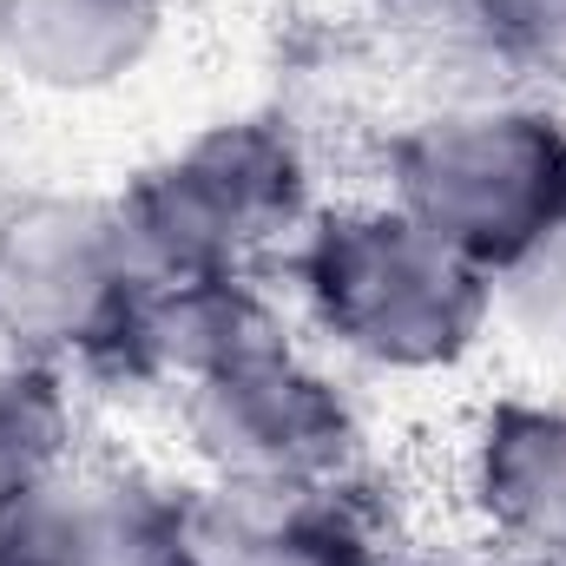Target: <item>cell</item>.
<instances>
[{
  "mask_svg": "<svg viewBox=\"0 0 566 566\" xmlns=\"http://www.w3.org/2000/svg\"><path fill=\"white\" fill-rule=\"evenodd\" d=\"M271 283L356 382H448L494 349V277L382 191L329 198Z\"/></svg>",
  "mask_w": 566,
  "mask_h": 566,
  "instance_id": "6da1fadb",
  "label": "cell"
},
{
  "mask_svg": "<svg viewBox=\"0 0 566 566\" xmlns=\"http://www.w3.org/2000/svg\"><path fill=\"white\" fill-rule=\"evenodd\" d=\"M323 205V151L283 106L218 113L113 185L151 283L277 277Z\"/></svg>",
  "mask_w": 566,
  "mask_h": 566,
  "instance_id": "7a4b0ae2",
  "label": "cell"
},
{
  "mask_svg": "<svg viewBox=\"0 0 566 566\" xmlns=\"http://www.w3.org/2000/svg\"><path fill=\"white\" fill-rule=\"evenodd\" d=\"M376 191L494 277L566 224V106L514 86L428 93L382 126Z\"/></svg>",
  "mask_w": 566,
  "mask_h": 566,
  "instance_id": "3957f363",
  "label": "cell"
},
{
  "mask_svg": "<svg viewBox=\"0 0 566 566\" xmlns=\"http://www.w3.org/2000/svg\"><path fill=\"white\" fill-rule=\"evenodd\" d=\"M158 409L171 422L178 468L198 488H356L376 454L363 382L329 363L296 323L211 363Z\"/></svg>",
  "mask_w": 566,
  "mask_h": 566,
  "instance_id": "277c9868",
  "label": "cell"
},
{
  "mask_svg": "<svg viewBox=\"0 0 566 566\" xmlns=\"http://www.w3.org/2000/svg\"><path fill=\"white\" fill-rule=\"evenodd\" d=\"M145 296L151 277L113 191L27 185L0 198V349L113 396Z\"/></svg>",
  "mask_w": 566,
  "mask_h": 566,
  "instance_id": "5b68a950",
  "label": "cell"
},
{
  "mask_svg": "<svg viewBox=\"0 0 566 566\" xmlns=\"http://www.w3.org/2000/svg\"><path fill=\"white\" fill-rule=\"evenodd\" d=\"M454 507L494 560L566 566V382L501 389L468 409Z\"/></svg>",
  "mask_w": 566,
  "mask_h": 566,
  "instance_id": "8992f818",
  "label": "cell"
},
{
  "mask_svg": "<svg viewBox=\"0 0 566 566\" xmlns=\"http://www.w3.org/2000/svg\"><path fill=\"white\" fill-rule=\"evenodd\" d=\"M178 0H0V73L40 99H106L165 53Z\"/></svg>",
  "mask_w": 566,
  "mask_h": 566,
  "instance_id": "52a82bcc",
  "label": "cell"
},
{
  "mask_svg": "<svg viewBox=\"0 0 566 566\" xmlns=\"http://www.w3.org/2000/svg\"><path fill=\"white\" fill-rule=\"evenodd\" d=\"M205 566H396V534L356 488H205Z\"/></svg>",
  "mask_w": 566,
  "mask_h": 566,
  "instance_id": "ba28073f",
  "label": "cell"
},
{
  "mask_svg": "<svg viewBox=\"0 0 566 566\" xmlns=\"http://www.w3.org/2000/svg\"><path fill=\"white\" fill-rule=\"evenodd\" d=\"M80 409H86V389L66 369L0 349V494L53 481L73 461H86Z\"/></svg>",
  "mask_w": 566,
  "mask_h": 566,
  "instance_id": "9c48e42d",
  "label": "cell"
},
{
  "mask_svg": "<svg viewBox=\"0 0 566 566\" xmlns=\"http://www.w3.org/2000/svg\"><path fill=\"white\" fill-rule=\"evenodd\" d=\"M488 7L494 0H363V20L416 73H448L441 93H488Z\"/></svg>",
  "mask_w": 566,
  "mask_h": 566,
  "instance_id": "30bf717a",
  "label": "cell"
},
{
  "mask_svg": "<svg viewBox=\"0 0 566 566\" xmlns=\"http://www.w3.org/2000/svg\"><path fill=\"white\" fill-rule=\"evenodd\" d=\"M494 343L566 376V224L494 271Z\"/></svg>",
  "mask_w": 566,
  "mask_h": 566,
  "instance_id": "8fae6325",
  "label": "cell"
},
{
  "mask_svg": "<svg viewBox=\"0 0 566 566\" xmlns=\"http://www.w3.org/2000/svg\"><path fill=\"white\" fill-rule=\"evenodd\" d=\"M488 66H494V86L566 106V0H494Z\"/></svg>",
  "mask_w": 566,
  "mask_h": 566,
  "instance_id": "7c38bea8",
  "label": "cell"
},
{
  "mask_svg": "<svg viewBox=\"0 0 566 566\" xmlns=\"http://www.w3.org/2000/svg\"><path fill=\"white\" fill-rule=\"evenodd\" d=\"M494 566H547V560H494Z\"/></svg>",
  "mask_w": 566,
  "mask_h": 566,
  "instance_id": "4fadbf2b",
  "label": "cell"
}]
</instances>
